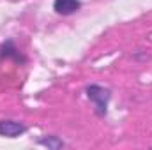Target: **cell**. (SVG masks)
<instances>
[{
	"label": "cell",
	"mask_w": 152,
	"mask_h": 150,
	"mask_svg": "<svg viewBox=\"0 0 152 150\" xmlns=\"http://www.w3.org/2000/svg\"><path fill=\"white\" fill-rule=\"evenodd\" d=\"M27 131V127L20 122H14V120H2L0 122V136H5V138H18L20 134H23Z\"/></svg>",
	"instance_id": "obj_3"
},
{
	"label": "cell",
	"mask_w": 152,
	"mask_h": 150,
	"mask_svg": "<svg viewBox=\"0 0 152 150\" xmlns=\"http://www.w3.org/2000/svg\"><path fill=\"white\" fill-rule=\"evenodd\" d=\"M80 7H81V2H80V0H55V2H53L55 12H57V14H62V16L75 14Z\"/></svg>",
	"instance_id": "obj_4"
},
{
	"label": "cell",
	"mask_w": 152,
	"mask_h": 150,
	"mask_svg": "<svg viewBox=\"0 0 152 150\" xmlns=\"http://www.w3.org/2000/svg\"><path fill=\"white\" fill-rule=\"evenodd\" d=\"M85 92H87V97L94 103L96 113L99 117H104L106 111H108V101L112 97L110 90L104 88V87H101V85H90V87H87Z\"/></svg>",
	"instance_id": "obj_1"
},
{
	"label": "cell",
	"mask_w": 152,
	"mask_h": 150,
	"mask_svg": "<svg viewBox=\"0 0 152 150\" xmlns=\"http://www.w3.org/2000/svg\"><path fill=\"white\" fill-rule=\"evenodd\" d=\"M0 60H14L16 64H23L25 62V57L20 53V50L16 48L14 41H5L0 48Z\"/></svg>",
	"instance_id": "obj_2"
},
{
	"label": "cell",
	"mask_w": 152,
	"mask_h": 150,
	"mask_svg": "<svg viewBox=\"0 0 152 150\" xmlns=\"http://www.w3.org/2000/svg\"><path fill=\"white\" fill-rule=\"evenodd\" d=\"M39 145H44V147H48V149H60V147H64V143L58 140V138H55V136H44V138H39L37 140Z\"/></svg>",
	"instance_id": "obj_5"
}]
</instances>
